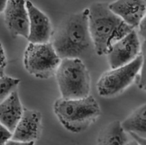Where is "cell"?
<instances>
[{
	"instance_id": "6da1fadb",
	"label": "cell",
	"mask_w": 146,
	"mask_h": 145,
	"mask_svg": "<svg viewBox=\"0 0 146 145\" xmlns=\"http://www.w3.org/2000/svg\"><path fill=\"white\" fill-rule=\"evenodd\" d=\"M89 30L97 55H108L114 44L133 30L109 8V3L96 2L88 8Z\"/></svg>"
},
{
	"instance_id": "7a4b0ae2",
	"label": "cell",
	"mask_w": 146,
	"mask_h": 145,
	"mask_svg": "<svg viewBox=\"0 0 146 145\" xmlns=\"http://www.w3.org/2000/svg\"><path fill=\"white\" fill-rule=\"evenodd\" d=\"M88 8L66 16L55 32L52 44L63 59L80 58L89 49L92 41L89 30Z\"/></svg>"
},
{
	"instance_id": "3957f363",
	"label": "cell",
	"mask_w": 146,
	"mask_h": 145,
	"mask_svg": "<svg viewBox=\"0 0 146 145\" xmlns=\"http://www.w3.org/2000/svg\"><path fill=\"white\" fill-rule=\"evenodd\" d=\"M53 111L63 127L73 133L84 131L101 115L99 103L90 95L78 99H58Z\"/></svg>"
},
{
	"instance_id": "277c9868",
	"label": "cell",
	"mask_w": 146,
	"mask_h": 145,
	"mask_svg": "<svg viewBox=\"0 0 146 145\" xmlns=\"http://www.w3.org/2000/svg\"><path fill=\"white\" fill-rule=\"evenodd\" d=\"M55 76L61 98L78 99L89 96L90 73L80 58L61 59Z\"/></svg>"
},
{
	"instance_id": "5b68a950",
	"label": "cell",
	"mask_w": 146,
	"mask_h": 145,
	"mask_svg": "<svg viewBox=\"0 0 146 145\" xmlns=\"http://www.w3.org/2000/svg\"><path fill=\"white\" fill-rule=\"evenodd\" d=\"M145 41L142 42L141 53L129 64L110 69L101 75L96 84L98 94L111 98L122 93L135 81L141 68L145 63Z\"/></svg>"
},
{
	"instance_id": "8992f818",
	"label": "cell",
	"mask_w": 146,
	"mask_h": 145,
	"mask_svg": "<svg viewBox=\"0 0 146 145\" xmlns=\"http://www.w3.org/2000/svg\"><path fill=\"white\" fill-rule=\"evenodd\" d=\"M61 59L52 43H29L24 51L23 63L29 74L41 79L50 78L59 67Z\"/></svg>"
},
{
	"instance_id": "52a82bcc",
	"label": "cell",
	"mask_w": 146,
	"mask_h": 145,
	"mask_svg": "<svg viewBox=\"0 0 146 145\" xmlns=\"http://www.w3.org/2000/svg\"><path fill=\"white\" fill-rule=\"evenodd\" d=\"M142 42L135 30H132L111 47L108 54L111 69L129 64L141 53Z\"/></svg>"
},
{
	"instance_id": "ba28073f",
	"label": "cell",
	"mask_w": 146,
	"mask_h": 145,
	"mask_svg": "<svg viewBox=\"0 0 146 145\" xmlns=\"http://www.w3.org/2000/svg\"><path fill=\"white\" fill-rule=\"evenodd\" d=\"M29 20V43L49 42L52 35V24L49 18L31 1H26Z\"/></svg>"
},
{
	"instance_id": "9c48e42d",
	"label": "cell",
	"mask_w": 146,
	"mask_h": 145,
	"mask_svg": "<svg viewBox=\"0 0 146 145\" xmlns=\"http://www.w3.org/2000/svg\"><path fill=\"white\" fill-rule=\"evenodd\" d=\"M4 14L5 24L12 35L27 39L29 20L26 1H7Z\"/></svg>"
},
{
	"instance_id": "30bf717a",
	"label": "cell",
	"mask_w": 146,
	"mask_h": 145,
	"mask_svg": "<svg viewBox=\"0 0 146 145\" xmlns=\"http://www.w3.org/2000/svg\"><path fill=\"white\" fill-rule=\"evenodd\" d=\"M109 8L133 30L145 18L146 2L143 0H120L109 3Z\"/></svg>"
},
{
	"instance_id": "8fae6325",
	"label": "cell",
	"mask_w": 146,
	"mask_h": 145,
	"mask_svg": "<svg viewBox=\"0 0 146 145\" xmlns=\"http://www.w3.org/2000/svg\"><path fill=\"white\" fill-rule=\"evenodd\" d=\"M41 123V114L39 111L24 108L11 140L24 142H34L40 134Z\"/></svg>"
},
{
	"instance_id": "7c38bea8",
	"label": "cell",
	"mask_w": 146,
	"mask_h": 145,
	"mask_svg": "<svg viewBox=\"0 0 146 145\" xmlns=\"http://www.w3.org/2000/svg\"><path fill=\"white\" fill-rule=\"evenodd\" d=\"M23 109L17 90L0 103V122L12 133L21 117Z\"/></svg>"
},
{
	"instance_id": "4fadbf2b",
	"label": "cell",
	"mask_w": 146,
	"mask_h": 145,
	"mask_svg": "<svg viewBox=\"0 0 146 145\" xmlns=\"http://www.w3.org/2000/svg\"><path fill=\"white\" fill-rule=\"evenodd\" d=\"M146 105H141L129 115L123 122L121 127L125 132H128L132 136L145 138L146 135Z\"/></svg>"
},
{
	"instance_id": "5bb4252c",
	"label": "cell",
	"mask_w": 146,
	"mask_h": 145,
	"mask_svg": "<svg viewBox=\"0 0 146 145\" xmlns=\"http://www.w3.org/2000/svg\"><path fill=\"white\" fill-rule=\"evenodd\" d=\"M128 142L126 132L121 122L115 120L104 127L99 133L97 145H126Z\"/></svg>"
},
{
	"instance_id": "9a60e30c",
	"label": "cell",
	"mask_w": 146,
	"mask_h": 145,
	"mask_svg": "<svg viewBox=\"0 0 146 145\" xmlns=\"http://www.w3.org/2000/svg\"><path fill=\"white\" fill-rule=\"evenodd\" d=\"M20 80L12 77L3 76L0 77V103L16 90Z\"/></svg>"
},
{
	"instance_id": "2e32d148",
	"label": "cell",
	"mask_w": 146,
	"mask_h": 145,
	"mask_svg": "<svg viewBox=\"0 0 146 145\" xmlns=\"http://www.w3.org/2000/svg\"><path fill=\"white\" fill-rule=\"evenodd\" d=\"M12 133L0 122V145H5L11 139Z\"/></svg>"
},
{
	"instance_id": "e0dca14e",
	"label": "cell",
	"mask_w": 146,
	"mask_h": 145,
	"mask_svg": "<svg viewBox=\"0 0 146 145\" xmlns=\"http://www.w3.org/2000/svg\"><path fill=\"white\" fill-rule=\"evenodd\" d=\"M145 63L141 68L139 71L136 77L135 81L137 84L138 88L145 90Z\"/></svg>"
},
{
	"instance_id": "ac0fdd59",
	"label": "cell",
	"mask_w": 146,
	"mask_h": 145,
	"mask_svg": "<svg viewBox=\"0 0 146 145\" xmlns=\"http://www.w3.org/2000/svg\"><path fill=\"white\" fill-rule=\"evenodd\" d=\"M138 32L137 34L139 39H142L143 42L145 41V36H146V29H145V18H144L142 21L140 22L138 27Z\"/></svg>"
},
{
	"instance_id": "d6986e66",
	"label": "cell",
	"mask_w": 146,
	"mask_h": 145,
	"mask_svg": "<svg viewBox=\"0 0 146 145\" xmlns=\"http://www.w3.org/2000/svg\"><path fill=\"white\" fill-rule=\"evenodd\" d=\"M7 61L6 56L5 55V52L1 43L0 42V67H4L6 66Z\"/></svg>"
},
{
	"instance_id": "ffe728a7",
	"label": "cell",
	"mask_w": 146,
	"mask_h": 145,
	"mask_svg": "<svg viewBox=\"0 0 146 145\" xmlns=\"http://www.w3.org/2000/svg\"><path fill=\"white\" fill-rule=\"evenodd\" d=\"M5 145H34V142H24L15 141V140H12L11 139L10 140H9Z\"/></svg>"
},
{
	"instance_id": "44dd1931",
	"label": "cell",
	"mask_w": 146,
	"mask_h": 145,
	"mask_svg": "<svg viewBox=\"0 0 146 145\" xmlns=\"http://www.w3.org/2000/svg\"><path fill=\"white\" fill-rule=\"evenodd\" d=\"M7 1H0V13L4 12L6 9Z\"/></svg>"
},
{
	"instance_id": "7402d4cb",
	"label": "cell",
	"mask_w": 146,
	"mask_h": 145,
	"mask_svg": "<svg viewBox=\"0 0 146 145\" xmlns=\"http://www.w3.org/2000/svg\"><path fill=\"white\" fill-rule=\"evenodd\" d=\"M126 145H139L135 140H132V141H129L127 142Z\"/></svg>"
},
{
	"instance_id": "603a6c76",
	"label": "cell",
	"mask_w": 146,
	"mask_h": 145,
	"mask_svg": "<svg viewBox=\"0 0 146 145\" xmlns=\"http://www.w3.org/2000/svg\"><path fill=\"white\" fill-rule=\"evenodd\" d=\"M4 76V68L0 67V77Z\"/></svg>"
}]
</instances>
